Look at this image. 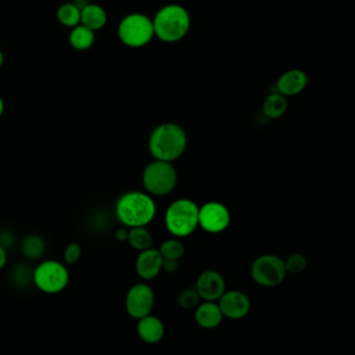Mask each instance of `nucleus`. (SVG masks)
I'll return each instance as SVG.
<instances>
[{
    "label": "nucleus",
    "mask_w": 355,
    "mask_h": 355,
    "mask_svg": "<svg viewBox=\"0 0 355 355\" xmlns=\"http://www.w3.org/2000/svg\"><path fill=\"white\" fill-rule=\"evenodd\" d=\"M6 261H7V255H6L5 249L0 246V269L5 266Z\"/></svg>",
    "instance_id": "cd10ccee"
},
{
    "label": "nucleus",
    "mask_w": 355,
    "mask_h": 355,
    "mask_svg": "<svg viewBox=\"0 0 355 355\" xmlns=\"http://www.w3.org/2000/svg\"><path fill=\"white\" fill-rule=\"evenodd\" d=\"M223 317L219 304L215 303V301H207L198 305L195 313L196 323L205 329H214L218 327L222 323Z\"/></svg>",
    "instance_id": "2eb2a0df"
},
{
    "label": "nucleus",
    "mask_w": 355,
    "mask_h": 355,
    "mask_svg": "<svg viewBox=\"0 0 355 355\" xmlns=\"http://www.w3.org/2000/svg\"><path fill=\"white\" fill-rule=\"evenodd\" d=\"M200 300V296L196 288H186L178 296V304L184 309H192L197 307Z\"/></svg>",
    "instance_id": "b1692460"
},
{
    "label": "nucleus",
    "mask_w": 355,
    "mask_h": 355,
    "mask_svg": "<svg viewBox=\"0 0 355 355\" xmlns=\"http://www.w3.org/2000/svg\"><path fill=\"white\" fill-rule=\"evenodd\" d=\"M107 22V12L101 6L90 3L83 8L82 17H80V24L83 26L96 32V31L103 30Z\"/></svg>",
    "instance_id": "f3484780"
},
{
    "label": "nucleus",
    "mask_w": 355,
    "mask_h": 355,
    "mask_svg": "<svg viewBox=\"0 0 355 355\" xmlns=\"http://www.w3.org/2000/svg\"><path fill=\"white\" fill-rule=\"evenodd\" d=\"M307 82V74L303 70L291 69L280 76L276 87L278 92L284 96H296L306 88Z\"/></svg>",
    "instance_id": "ddd939ff"
},
{
    "label": "nucleus",
    "mask_w": 355,
    "mask_h": 355,
    "mask_svg": "<svg viewBox=\"0 0 355 355\" xmlns=\"http://www.w3.org/2000/svg\"><path fill=\"white\" fill-rule=\"evenodd\" d=\"M3 51H1V49H0V68L3 67Z\"/></svg>",
    "instance_id": "7c9ffc66"
},
{
    "label": "nucleus",
    "mask_w": 355,
    "mask_h": 355,
    "mask_svg": "<svg viewBox=\"0 0 355 355\" xmlns=\"http://www.w3.org/2000/svg\"><path fill=\"white\" fill-rule=\"evenodd\" d=\"M80 17L82 9L71 3H64L57 12L58 20L66 28H72L80 24Z\"/></svg>",
    "instance_id": "aec40b11"
},
{
    "label": "nucleus",
    "mask_w": 355,
    "mask_h": 355,
    "mask_svg": "<svg viewBox=\"0 0 355 355\" xmlns=\"http://www.w3.org/2000/svg\"><path fill=\"white\" fill-rule=\"evenodd\" d=\"M178 261L175 259H163V266H162V270L167 272V273H172L175 272L178 269Z\"/></svg>",
    "instance_id": "bb28decb"
},
{
    "label": "nucleus",
    "mask_w": 355,
    "mask_h": 355,
    "mask_svg": "<svg viewBox=\"0 0 355 355\" xmlns=\"http://www.w3.org/2000/svg\"><path fill=\"white\" fill-rule=\"evenodd\" d=\"M199 207L189 199H178L167 209L165 215L166 227L176 238H184L198 227Z\"/></svg>",
    "instance_id": "20e7f679"
},
{
    "label": "nucleus",
    "mask_w": 355,
    "mask_h": 355,
    "mask_svg": "<svg viewBox=\"0 0 355 355\" xmlns=\"http://www.w3.org/2000/svg\"><path fill=\"white\" fill-rule=\"evenodd\" d=\"M43 250H44V242L39 236H32L24 241V251L28 257L37 259L41 257Z\"/></svg>",
    "instance_id": "5701e85b"
},
{
    "label": "nucleus",
    "mask_w": 355,
    "mask_h": 355,
    "mask_svg": "<svg viewBox=\"0 0 355 355\" xmlns=\"http://www.w3.org/2000/svg\"><path fill=\"white\" fill-rule=\"evenodd\" d=\"M118 37L125 46L130 49L146 46L155 37L153 19L144 14H130L120 21Z\"/></svg>",
    "instance_id": "39448f33"
},
{
    "label": "nucleus",
    "mask_w": 355,
    "mask_h": 355,
    "mask_svg": "<svg viewBox=\"0 0 355 355\" xmlns=\"http://www.w3.org/2000/svg\"><path fill=\"white\" fill-rule=\"evenodd\" d=\"M69 275L67 270L58 261H45L35 272V282L43 292L53 294L67 286Z\"/></svg>",
    "instance_id": "6e6552de"
},
{
    "label": "nucleus",
    "mask_w": 355,
    "mask_h": 355,
    "mask_svg": "<svg viewBox=\"0 0 355 355\" xmlns=\"http://www.w3.org/2000/svg\"><path fill=\"white\" fill-rule=\"evenodd\" d=\"M307 261L304 255L296 254L291 255L286 261H284V267H286V273L298 274L301 273L303 270L306 268Z\"/></svg>",
    "instance_id": "393cba45"
},
{
    "label": "nucleus",
    "mask_w": 355,
    "mask_h": 355,
    "mask_svg": "<svg viewBox=\"0 0 355 355\" xmlns=\"http://www.w3.org/2000/svg\"><path fill=\"white\" fill-rule=\"evenodd\" d=\"M116 236H117L118 240L120 241H125L128 240V232H126L124 230H118L117 234H116Z\"/></svg>",
    "instance_id": "c85d7f7f"
},
{
    "label": "nucleus",
    "mask_w": 355,
    "mask_h": 355,
    "mask_svg": "<svg viewBox=\"0 0 355 355\" xmlns=\"http://www.w3.org/2000/svg\"><path fill=\"white\" fill-rule=\"evenodd\" d=\"M155 305L153 288L144 284H136L128 291L126 296V309L135 319L150 315Z\"/></svg>",
    "instance_id": "9d476101"
},
{
    "label": "nucleus",
    "mask_w": 355,
    "mask_h": 355,
    "mask_svg": "<svg viewBox=\"0 0 355 355\" xmlns=\"http://www.w3.org/2000/svg\"><path fill=\"white\" fill-rule=\"evenodd\" d=\"M195 288L200 298L205 301L219 300L225 292V280L219 272L207 270L199 275Z\"/></svg>",
    "instance_id": "f8f14e48"
},
{
    "label": "nucleus",
    "mask_w": 355,
    "mask_h": 355,
    "mask_svg": "<svg viewBox=\"0 0 355 355\" xmlns=\"http://www.w3.org/2000/svg\"><path fill=\"white\" fill-rule=\"evenodd\" d=\"M163 257L159 250L149 248L141 251L137 259L136 269L139 275L144 279H153L157 277L162 271Z\"/></svg>",
    "instance_id": "4468645a"
},
{
    "label": "nucleus",
    "mask_w": 355,
    "mask_h": 355,
    "mask_svg": "<svg viewBox=\"0 0 355 355\" xmlns=\"http://www.w3.org/2000/svg\"><path fill=\"white\" fill-rule=\"evenodd\" d=\"M288 110L286 97L279 92L270 94L263 101V112L270 119L282 117Z\"/></svg>",
    "instance_id": "6ab92c4d"
},
{
    "label": "nucleus",
    "mask_w": 355,
    "mask_h": 355,
    "mask_svg": "<svg viewBox=\"0 0 355 355\" xmlns=\"http://www.w3.org/2000/svg\"><path fill=\"white\" fill-rule=\"evenodd\" d=\"M178 182V173L170 162L155 159L143 172V184L150 194L165 196L170 194Z\"/></svg>",
    "instance_id": "423d86ee"
},
{
    "label": "nucleus",
    "mask_w": 355,
    "mask_h": 355,
    "mask_svg": "<svg viewBox=\"0 0 355 355\" xmlns=\"http://www.w3.org/2000/svg\"><path fill=\"white\" fill-rule=\"evenodd\" d=\"M219 306L224 317L232 320L242 319L248 315L251 303L248 296L240 291L224 292L219 298Z\"/></svg>",
    "instance_id": "9b49d317"
},
{
    "label": "nucleus",
    "mask_w": 355,
    "mask_h": 355,
    "mask_svg": "<svg viewBox=\"0 0 355 355\" xmlns=\"http://www.w3.org/2000/svg\"><path fill=\"white\" fill-rule=\"evenodd\" d=\"M188 145V137L182 126L164 123L157 126L149 137L151 155L159 161L172 162L182 157Z\"/></svg>",
    "instance_id": "f257e3e1"
},
{
    "label": "nucleus",
    "mask_w": 355,
    "mask_h": 355,
    "mask_svg": "<svg viewBox=\"0 0 355 355\" xmlns=\"http://www.w3.org/2000/svg\"><path fill=\"white\" fill-rule=\"evenodd\" d=\"M286 270L284 261L273 254L261 255L251 267V276L257 284L273 288L284 282Z\"/></svg>",
    "instance_id": "0eeeda50"
},
{
    "label": "nucleus",
    "mask_w": 355,
    "mask_h": 355,
    "mask_svg": "<svg viewBox=\"0 0 355 355\" xmlns=\"http://www.w3.org/2000/svg\"><path fill=\"white\" fill-rule=\"evenodd\" d=\"M3 110H5V103H3V98L0 97V116L3 115Z\"/></svg>",
    "instance_id": "c756f323"
},
{
    "label": "nucleus",
    "mask_w": 355,
    "mask_h": 355,
    "mask_svg": "<svg viewBox=\"0 0 355 355\" xmlns=\"http://www.w3.org/2000/svg\"><path fill=\"white\" fill-rule=\"evenodd\" d=\"M80 257V247L78 244H71L66 248L65 261L68 263H76Z\"/></svg>",
    "instance_id": "a878e982"
},
{
    "label": "nucleus",
    "mask_w": 355,
    "mask_h": 355,
    "mask_svg": "<svg viewBox=\"0 0 355 355\" xmlns=\"http://www.w3.org/2000/svg\"><path fill=\"white\" fill-rule=\"evenodd\" d=\"M159 253H161L163 259H182L184 254V246L180 240H172L166 241L163 244L161 245L159 248Z\"/></svg>",
    "instance_id": "4be33fe9"
},
{
    "label": "nucleus",
    "mask_w": 355,
    "mask_h": 355,
    "mask_svg": "<svg viewBox=\"0 0 355 355\" xmlns=\"http://www.w3.org/2000/svg\"><path fill=\"white\" fill-rule=\"evenodd\" d=\"M139 320L138 334L144 342L157 344L163 340L165 326L159 318L147 315Z\"/></svg>",
    "instance_id": "dca6fc26"
},
{
    "label": "nucleus",
    "mask_w": 355,
    "mask_h": 355,
    "mask_svg": "<svg viewBox=\"0 0 355 355\" xmlns=\"http://www.w3.org/2000/svg\"><path fill=\"white\" fill-rule=\"evenodd\" d=\"M69 42L76 51H88L94 44L95 32L83 24H78L71 28Z\"/></svg>",
    "instance_id": "a211bd4d"
},
{
    "label": "nucleus",
    "mask_w": 355,
    "mask_h": 355,
    "mask_svg": "<svg viewBox=\"0 0 355 355\" xmlns=\"http://www.w3.org/2000/svg\"><path fill=\"white\" fill-rule=\"evenodd\" d=\"M155 36L166 43L182 40L191 28V16L180 5L161 8L153 19Z\"/></svg>",
    "instance_id": "f03ea898"
},
{
    "label": "nucleus",
    "mask_w": 355,
    "mask_h": 355,
    "mask_svg": "<svg viewBox=\"0 0 355 355\" xmlns=\"http://www.w3.org/2000/svg\"><path fill=\"white\" fill-rule=\"evenodd\" d=\"M116 213L122 223L130 227H140L150 223L157 214V205L149 195L130 192L119 199Z\"/></svg>",
    "instance_id": "7ed1b4c3"
},
{
    "label": "nucleus",
    "mask_w": 355,
    "mask_h": 355,
    "mask_svg": "<svg viewBox=\"0 0 355 355\" xmlns=\"http://www.w3.org/2000/svg\"><path fill=\"white\" fill-rule=\"evenodd\" d=\"M128 240L132 248L140 251L151 248L153 245V236L148 230H145L144 226L132 227L128 232Z\"/></svg>",
    "instance_id": "412c9836"
},
{
    "label": "nucleus",
    "mask_w": 355,
    "mask_h": 355,
    "mask_svg": "<svg viewBox=\"0 0 355 355\" xmlns=\"http://www.w3.org/2000/svg\"><path fill=\"white\" fill-rule=\"evenodd\" d=\"M230 211L222 203L211 201L199 207V225L209 234L224 232L230 226Z\"/></svg>",
    "instance_id": "1a4fd4ad"
}]
</instances>
